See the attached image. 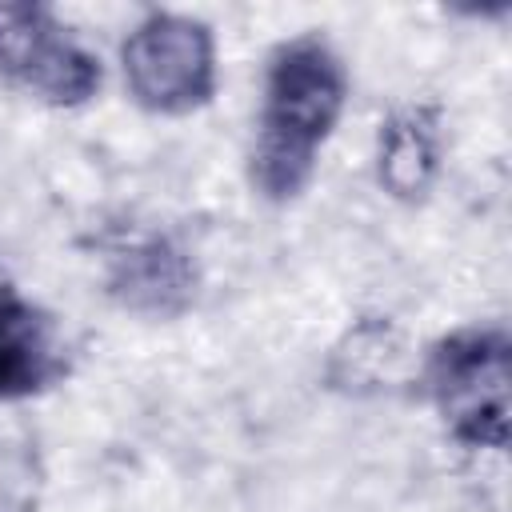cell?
Segmentation results:
<instances>
[{"mask_svg":"<svg viewBox=\"0 0 512 512\" xmlns=\"http://www.w3.org/2000/svg\"><path fill=\"white\" fill-rule=\"evenodd\" d=\"M344 96L348 72L324 36L304 32L272 52L248 160L252 188L264 200L284 204L308 188L320 148L344 112Z\"/></svg>","mask_w":512,"mask_h":512,"instance_id":"cell-1","label":"cell"},{"mask_svg":"<svg viewBox=\"0 0 512 512\" xmlns=\"http://www.w3.org/2000/svg\"><path fill=\"white\" fill-rule=\"evenodd\" d=\"M508 332L476 324L444 336L424 368L428 400L444 428L472 448L508 444Z\"/></svg>","mask_w":512,"mask_h":512,"instance_id":"cell-2","label":"cell"},{"mask_svg":"<svg viewBox=\"0 0 512 512\" xmlns=\"http://www.w3.org/2000/svg\"><path fill=\"white\" fill-rule=\"evenodd\" d=\"M128 92L140 108L184 116L216 92V44L204 20L180 12H148L120 48Z\"/></svg>","mask_w":512,"mask_h":512,"instance_id":"cell-3","label":"cell"},{"mask_svg":"<svg viewBox=\"0 0 512 512\" xmlns=\"http://www.w3.org/2000/svg\"><path fill=\"white\" fill-rule=\"evenodd\" d=\"M0 76L52 108H76L96 96L100 60L52 8L0 0Z\"/></svg>","mask_w":512,"mask_h":512,"instance_id":"cell-4","label":"cell"},{"mask_svg":"<svg viewBox=\"0 0 512 512\" xmlns=\"http://www.w3.org/2000/svg\"><path fill=\"white\" fill-rule=\"evenodd\" d=\"M68 372L56 320L0 284V400H24L52 388Z\"/></svg>","mask_w":512,"mask_h":512,"instance_id":"cell-5","label":"cell"},{"mask_svg":"<svg viewBox=\"0 0 512 512\" xmlns=\"http://www.w3.org/2000/svg\"><path fill=\"white\" fill-rule=\"evenodd\" d=\"M440 164V136L436 116L424 108H408L388 120L380 132V184L392 196H424Z\"/></svg>","mask_w":512,"mask_h":512,"instance_id":"cell-6","label":"cell"},{"mask_svg":"<svg viewBox=\"0 0 512 512\" xmlns=\"http://www.w3.org/2000/svg\"><path fill=\"white\" fill-rule=\"evenodd\" d=\"M128 304L136 308H152V312H172L184 304L188 296V268L184 260L164 244V240H148L140 248H132L120 260V272L112 280Z\"/></svg>","mask_w":512,"mask_h":512,"instance_id":"cell-7","label":"cell"},{"mask_svg":"<svg viewBox=\"0 0 512 512\" xmlns=\"http://www.w3.org/2000/svg\"><path fill=\"white\" fill-rule=\"evenodd\" d=\"M40 460L28 444L0 436V512H36Z\"/></svg>","mask_w":512,"mask_h":512,"instance_id":"cell-8","label":"cell"}]
</instances>
